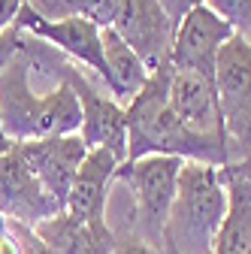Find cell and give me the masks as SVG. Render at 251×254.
<instances>
[{
  "label": "cell",
  "mask_w": 251,
  "mask_h": 254,
  "mask_svg": "<svg viewBox=\"0 0 251 254\" xmlns=\"http://www.w3.org/2000/svg\"><path fill=\"white\" fill-rule=\"evenodd\" d=\"M170 76L173 67L151 73L145 88L127 106V161L170 154L209 167H227V139L191 130L170 109Z\"/></svg>",
  "instance_id": "6da1fadb"
},
{
  "label": "cell",
  "mask_w": 251,
  "mask_h": 254,
  "mask_svg": "<svg viewBox=\"0 0 251 254\" xmlns=\"http://www.w3.org/2000/svg\"><path fill=\"white\" fill-rule=\"evenodd\" d=\"M170 109L191 130H197L203 136H224V118H221L215 79L173 70V76H170Z\"/></svg>",
  "instance_id": "4fadbf2b"
},
{
  "label": "cell",
  "mask_w": 251,
  "mask_h": 254,
  "mask_svg": "<svg viewBox=\"0 0 251 254\" xmlns=\"http://www.w3.org/2000/svg\"><path fill=\"white\" fill-rule=\"evenodd\" d=\"M64 79L73 85L76 97L82 103V142L91 148H106L118 161H127V109H124L109 91L94 88L91 79L76 70L73 64L67 67Z\"/></svg>",
  "instance_id": "8992f818"
},
{
  "label": "cell",
  "mask_w": 251,
  "mask_h": 254,
  "mask_svg": "<svg viewBox=\"0 0 251 254\" xmlns=\"http://www.w3.org/2000/svg\"><path fill=\"white\" fill-rule=\"evenodd\" d=\"M24 3H27V0H0V34L9 30V27H15Z\"/></svg>",
  "instance_id": "44dd1931"
},
{
  "label": "cell",
  "mask_w": 251,
  "mask_h": 254,
  "mask_svg": "<svg viewBox=\"0 0 251 254\" xmlns=\"http://www.w3.org/2000/svg\"><path fill=\"white\" fill-rule=\"evenodd\" d=\"M82 130V103L76 97L73 85L64 79L49 94H43L40 118H37V136L34 139H52V136H73Z\"/></svg>",
  "instance_id": "2e32d148"
},
{
  "label": "cell",
  "mask_w": 251,
  "mask_h": 254,
  "mask_svg": "<svg viewBox=\"0 0 251 254\" xmlns=\"http://www.w3.org/2000/svg\"><path fill=\"white\" fill-rule=\"evenodd\" d=\"M27 6L40 18H49V21L85 18L91 24H97L100 30H106L115 21L118 0H27Z\"/></svg>",
  "instance_id": "e0dca14e"
},
{
  "label": "cell",
  "mask_w": 251,
  "mask_h": 254,
  "mask_svg": "<svg viewBox=\"0 0 251 254\" xmlns=\"http://www.w3.org/2000/svg\"><path fill=\"white\" fill-rule=\"evenodd\" d=\"M12 145L24 157V164L34 170V176L43 182L49 197L64 209L70 188L79 176V167L88 154V145L82 142V136L73 133V136H52V139H27Z\"/></svg>",
  "instance_id": "30bf717a"
},
{
  "label": "cell",
  "mask_w": 251,
  "mask_h": 254,
  "mask_svg": "<svg viewBox=\"0 0 251 254\" xmlns=\"http://www.w3.org/2000/svg\"><path fill=\"white\" fill-rule=\"evenodd\" d=\"M61 212L64 209L49 197V190L34 176V170L24 164V157L15 151V145L6 154H0V215L6 221L40 227L43 221Z\"/></svg>",
  "instance_id": "9c48e42d"
},
{
  "label": "cell",
  "mask_w": 251,
  "mask_h": 254,
  "mask_svg": "<svg viewBox=\"0 0 251 254\" xmlns=\"http://www.w3.org/2000/svg\"><path fill=\"white\" fill-rule=\"evenodd\" d=\"M227 218V182L221 167L185 161L164 230V254H212Z\"/></svg>",
  "instance_id": "7a4b0ae2"
},
{
  "label": "cell",
  "mask_w": 251,
  "mask_h": 254,
  "mask_svg": "<svg viewBox=\"0 0 251 254\" xmlns=\"http://www.w3.org/2000/svg\"><path fill=\"white\" fill-rule=\"evenodd\" d=\"M185 161L170 154H148L139 161H124L115 170V182H124L133 190V236L148 245L164 248L167 218L179 190V173Z\"/></svg>",
  "instance_id": "277c9868"
},
{
  "label": "cell",
  "mask_w": 251,
  "mask_h": 254,
  "mask_svg": "<svg viewBox=\"0 0 251 254\" xmlns=\"http://www.w3.org/2000/svg\"><path fill=\"white\" fill-rule=\"evenodd\" d=\"M215 91L221 103L230 176L251 179V37L236 34L218 55Z\"/></svg>",
  "instance_id": "3957f363"
},
{
  "label": "cell",
  "mask_w": 251,
  "mask_h": 254,
  "mask_svg": "<svg viewBox=\"0 0 251 254\" xmlns=\"http://www.w3.org/2000/svg\"><path fill=\"white\" fill-rule=\"evenodd\" d=\"M103 58H106V91L127 109L130 100L145 88L151 73L139 61V55L124 43L112 27L103 30Z\"/></svg>",
  "instance_id": "9a60e30c"
},
{
  "label": "cell",
  "mask_w": 251,
  "mask_h": 254,
  "mask_svg": "<svg viewBox=\"0 0 251 254\" xmlns=\"http://www.w3.org/2000/svg\"><path fill=\"white\" fill-rule=\"evenodd\" d=\"M112 254H164V248L148 245L145 239H139V236L127 233V236L115 239V251H112Z\"/></svg>",
  "instance_id": "d6986e66"
},
{
  "label": "cell",
  "mask_w": 251,
  "mask_h": 254,
  "mask_svg": "<svg viewBox=\"0 0 251 254\" xmlns=\"http://www.w3.org/2000/svg\"><path fill=\"white\" fill-rule=\"evenodd\" d=\"M233 37H236L233 24H227L209 6H197L176 24L170 67L182 73H197V76L215 79L218 55Z\"/></svg>",
  "instance_id": "52a82bcc"
},
{
  "label": "cell",
  "mask_w": 251,
  "mask_h": 254,
  "mask_svg": "<svg viewBox=\"0 0 251 254\" xmlns=\"http://www.w3.org/2000/svg\"><path fill=\"white\" fill-rule=\"evenodd\" d=\"M112 30L139 55L148 73L170 67L176 24L164 12L161 0H118Z\"/></svg>",
  "instance_id": "5b68a950"
},
{
  "label": "cell",
  "mask_w": 251,
  "mask_h": 254,
  "mask_svg": "<svg viewBox=\"0 0 251 254\" xmlns=\"http://www.w3.org/2000/svg\"><path fill=\"white\" fill-rule=\"evenodd\" d=\"M18 30L37 37L43 43H49L52 49H58L61 55H67L70 61L88 67L106 88V58H103V30L97 24H91L85 18H61V21H49L40 18L34 9L24 3L18 21Z\"/></svg>",
  "instance_id": "ba28073f"
},
{
  "label": "cell",
  "mask_w": 251,
  "mask_h": 254,
  "mask_svg": "<svg viewBox=\"0 0 251 254\" xmlns=\"http://www.w3.org/2000/svg\"><path fill=\"white\" fill-rule=\"evenodd\" d=\"M46 248L52 254H112L115 251V233L109 230L106 221L97 224H85V221L70 218L67 212H61L49 221H43L40 227H34Z\"/></svg>",
  "instance_id": "5bb4252c"
},
{
  "label": "cell",
  "mask_w": 251,
  "mask_h": 254,
  "mask_svg": "<svg viewBox=\"0 0 251 254\" xmlns=\"http://www.w3.org/2000/svg\"><path fill=\"white\" fill-rule=\"evenodd\" d=\"M12 148V142H9V136H6V130H3V121H0V154H6Z\"/></svg>",
  "instance_id": "7402d4cb"
},
{
  "label": "cell",
  "mask_w": 251,
  "mask_h": 254,
  "mask_svg": "<svg viewBox=\"0 0 251 254\" xmlns=\"http://www.w3.org/2000/svg\"><path fill=\"white\" fill-rule=\"evenodd\" d=\"M161 6L173 18V24H179L188 12H194L197 6H206V0H161Z\"/></svg>",
  "instance_id": "ffe728a7"
},
{
  "label": "cell",
  "mask_w": 251,
  "mask_h": 254,
  "mask_svg": "<svg viewBox=\"0 0 251 254\" xmlns=\"http://www.w3.org/2000/svg\"><path fill=\"white\" fill-rule=\"evenodd\" d=\"M21 49V46H18ZM43 94L30 88V67L21 55H15L0 70V121L9 136V142H27L37 136Z\"/></svg>",
  "instance_id": "8fae6325"
},
{
  "label": "cell",
  "mask_w": 251,
  "mask_h": 254,
  "mask_svg": "<svg viewBox=\"0 0 251 254\" xmlns=\"http://www.w3.org/2000/svg\"><path fill=\"white\" fill-rule=\"evenodd\" d=\"M121 161L106 148H91L79 167V176L70 188V197L64 212L85 224L106 221V200H109V185L115 182V170Z\"/></svg>",
  "instance_id": "7c38bea8"
},
{
  "label": "cell",
  "mask_w": 251,
  "mask_h": 254,
  "mask_svg": "<svg viewBox=\"0 0 251 254\" xmlns=\"http://www.w3.org/2000/svg\"><path fill=\"white\" fill-rule=\"evenodd\" d=\"M206 6L233 24L236 34L251 37V0H206Z\"/></svg>",
  "instance_id": "ac0fdd59"
}]
</instances>
